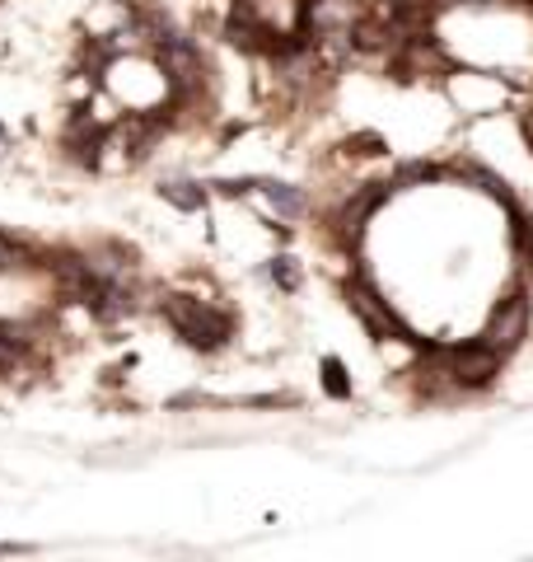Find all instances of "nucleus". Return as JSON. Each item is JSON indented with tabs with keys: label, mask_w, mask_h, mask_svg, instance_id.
<instances>
[{
	"label": "nucleus",
	"mask_w": 533,
	"mask_h": 562,
	"mask_svg": "<svg viewBox=\"0 0 533 562\" xmlns=\"http://www.w3.org/2000/svg\"><path fill=\"white\" fill-rule=\"evenodd\" d=\"M24 351H29L24 333H20V328H10V324H0V375H10L14 366L24 361Z\"/></svg>",
	"instance_id": "6"
},
{
	"label": "nucleus",
	"mask_w": 533,
	"mask_h": 562,
	"mask_svg": "<svg viewBox=\"0 0 533 562\" xmlns=\"http://www.w3.org/2000/svg\"><path fill=\"white\" fill-rule=\"evenodd\" d=\"M14 268H29V249L14 235L0 231V272H14Z\"/></svg>",
	"instance_id": "10"
},
{
	"label": "nucleus",
	"mask_w": 533,
	"mask_h": 562,
	"mask_svg": "<svg viewBox=\"0 0 533 562\" xmlns=\"http://www.w3.org/2000/svg\"><path fill=\"white\" fill-rule=\"evenodd\" d=\"M529 324H533V305H529V295H506L501 305L491 310V319L483 328V342H491L496 351H514L524 338H529Z\"/></svg>",
	"instance_id": "4"
},
{
	"label": "nucleus",
	"mask_w": 533,
	"mask_h": 562,
	"mask_svg": "<svg viewBox=\"0 0 533 562\" xmlns=\"http://www.w3.org/2000/svg\"><path fill=\"white\" fill-rule=\"evenodd\" d=\"M347 305L361 314V324L375 333V338H388V333H394V338H412V333H407L398 319H394V310H388V301H379V291L370 286L365 277H355V281H347Z\"/></svg>",
	"instance_id": "5"
},
{
	"label": "nucleus",
	"mask_w": 533,
	"mask_h": 562,
	"mask_svg": "<svg viewBox=\"0 0 533 562\" xmlns=\"http://www.w3.org/2000/svg\"><path fill=\"white\" fill-rule=\"evenodd\" d=\"M165 314H169V324L178 328V338L192 342V347H202V351H216L229 338V328H235V324H229V314L192 301V295H169Z\"/></svg>",
	"instance_id": "1"
},
{
	"label": "nucleus",
	"mask_w": 533,
	"mask_h": 562,
	"mask_svg": "<svg viewBox=\"0 0 533 562\" xmlns=\"http://www.w3.org/2000/svg\"><path fill=\"white\" fill-rule=\"evenodd\" d=\"M159 192H165V198H169L173 206H183V211H197V206L206 202V192H202L197 183H165Z\"/></svg>",
	"instance_id": "9"
},
{
	"label": "nucleus",
	"mask_w": 533,
	"mask_h": 562,
	"mask_svg": "<svg viewBox=\"0 0 533 562\" xmlns=\"http://www.w3.org/2000/svg\"><path fill=\"white\" fill-rule=\"evenodd\" d=\"M501 351L491 342H468V347H450V380L458 390H487L501 375Z\"/></svg>",
	"instance_id": "3"
},
{
	"label": "nucleus",
	"mask_w": 533,
	"mask_h": 562,
	"mask_svg": "<svg viewBox=\"0 0 533 562\" xmlns=\"http://www.w3.org/2000/svg\"><path fill=\"white\" fill-rule=\"evenodd\" d=\"M524 136H529V146H533V113L524 117Z\"/></svg>",
	"instance_id": "13"
},
{
	"label": "nucleus",
	"mask_w": 533,
	"mask_h": 562,
	"mask_svg": "<svg viewBox=\"0 0 533 562\" xmlns=\"http://www.w3.org/2000/svg\"><path fill=\"white\" fill-rule=\"evenodd\" d=\"M272 277H276L286 291H295V286H299V272L291 268V258H276V262H272Z\"/></svg>",
	"instance_id": "12"
},
{
	"label": "nucleus",
	"mask_w": 533,
	"mask_h": 562,
	"mask_svg": "<svg viewBox=\"0 0 533 562\" xmlns=\"http://www.w3.org/2000/svg\"><path fill=\"white\" fill-rule=\"evenodd\" d=\"M370 14V0H299V38H347Z\"/></svg>",
	"instance_id": "2"
},
{
	"label": "nucleus",
	"mask_w": 533,
	"mask_h": 562,
	"mask_svg": "<svg viewBox=\"0 0 533 562\" xmlns=\"http://www.w3.org/2000/svg\"><path fill=\"white\" fill-rule=\"evenodd\" d=\"M262 192L272 198L276 211H286V216H299V211H305V192L291 188V183H262Z\"/></svg>",
	"instance_id": "8"
},
{
	"label": "nucleus",
	"mask_w": 533,
	"mask_h": 562,
	"mask_svg": "<svg viewBox=\"0 0 533 562\" xmlns=\"http://www.w3.org/2000/svg\"><path fill=\"white\" fill-rule=\"evenodd\" d=\"M324 390L332 394V398H347L351 394V384H347V371H342V361H324Z\"/></svg>",
	"instance_id": "11"
},
{
	"label": "nucleus",
	"mask_w": 533,
	"mask_h": 562,
	"mask_svg": "<svg viewBox=\"0 0 533 562\" xmlns=\"http://www.w3.org/2000/svg\"><path fill=\"white\" fill-rule=\"evenodd\" d=\"M384 202V192L375 188V192H361V198H355V206H347V216H342V225H347V235L355 239V235H361V225H365V216H370V211H375Z\"/></svg>",
	"instance_id": "7"
},
{
	"label": "nucleus",
	"mask_w": 533,
	"mask_h": 562,
	"mask_svg": "<svg viewBox=\"0 0 533 562\" xmlns=\"http://www.w3.org/2000/svg\"><path fill=\"white\" fill-rule=\"evenodd\" d=\"M0 146H5V127H0Z\"/></svg>",
	"instance_id": "14"
}]
</instances>
